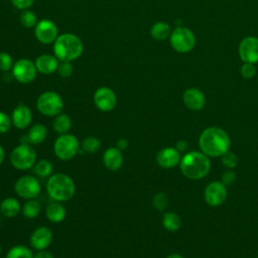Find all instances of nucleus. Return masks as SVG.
Segmentation results:
<instances>
[{"label":"nucleus","instance_id":"f257e3e1","mask_svg":"<svg viewBox=\"0 0 258 258\" xmlns=\"http://www.w3.org/2000/svg\"><path fill=\"white\" fill-rule=\"evenodd\" d=\"M199 144L207 156H222L229 151L231 142L228 134L219 127H210L204 130L200 136Z\"/></svg>","mask_w":258,"mask_h":258},{"label":"nucleus","instance_id":"f03ea898","mask_svg":"<svg viewBox=\"0 0 258 258\" xmlns=\"http://www.w3.org/2000/svg\"><path fill=\"white\" fill-rule=\"evenodd\" d=\"M83 51V41L74 33H61L53 42V53L59 61H73L79 58Z\"/></svg>","mask_w":258,"mask_h":258},{"label":"nucleus","instance_id":"7ed1b4c3","mask_svg":"<svg viewBox=\"0 0 258 258\" xmlns=\"http://www.w3.org/2000/svg\"><path fill=\"white\" fill-rule=\"evenodd\" d=\"M48 197L55 202H67L71 200L76 191V184L71 176L58 172L51 174L46 181Z\"/></svg>","mask_w":258,"mask_h":258},{"label":"nucleus","instance_id":"20e7f679","mask_svg":"<svg viewBox=\"0 0 258 258\" xmlns=\"http://www.w3.org/2000/svg\"><path fill=\"white\" fill-rule=\"evenodd\" d=\"M211 168L210 159L204 153L192 151L180 159V170L190 179H200L208 174Z\"/></svg>","mask_w":258,"mask_h":258},{"label":"nucleus","instance_id":"39448f33","mask_svg":"<svg viewBox=\"0 0 258 258\" xmlns=\"http://www.w3.org/2000/svg\"><path fill=\"white\" fill-rule=\"evenodd\" d=\"M37 153L29 143H20L15 146L9 155L11 165L18 170H27L36 163Z\"/></svg>","mask_w":258,"mask_h":258},{"label":"nucleus","instance_id":"423d86ee","mask_svg":"<svg viewBox=\"0 0 258 258\" xmlns=\"http://www.w3.org/2000/svg\"><path fill=\"white\" fill-rule=\"evenodd\" d=\"M80 146L81 144L75 135L66 133L58 135L54 140L53 152L58 159L68 161L76 157L80 151Z\"/></svg>","mask_w":258,"mask_h":258},{"label":"nucleus","instance_id":"0eeeda50","mask_svg":"<svg viewBox=\"0 0 258 258\" xmlns=\"http://www.w3.org/2000/svg\"><path fill=\"white\" fill-rule=\"evenodd\" d=\"M36 108L38 112L47 117H55L61 113L63 109L62 98L53 91L41 93L36 100Z\"/></svg>","mask_w":258,"mask_h":258},{"label":"nucleus","instance_id":"6e6552de","mask_svg":"<svg viewBox=\"0 0 258 258\" xmlns=\"http://www.w3.org/2000/svg\"><path fill=\"white\" fill-rule=\"evenodd\" d=\"M171 47L179 52H189L196 45V36L194 32L186 27H177L171 31L169 36Z\"/></svg>","mask_w":258,"mask_h":258},{"label":"nucleus","instance_id":"1a4fd4ad","mask_svg":"<svg viewBox=\"0 0 258 258\" xmlns=\"http://www.w3.org/2000/svg\"><path fill=\"white\" fill-rule=\"evenodd\" d=\"M14 190L18 197L24 200H31L36 199L39 196L41 185L35 176L22 175L16 179Z\"/></svg>","mask_w":258,"mask_h":258},{"label":"nucleus","instance_id":"9d476101","mask_svg":"<svg viewBox=\"0 0 258 258\" xmlns=\"http://www.w3.org/2000/svg\"><path fill=\"white\" fill-rule=\"evenodd\" d=\"M37 73L35 63L28 58H20L16 60L12 67V77L21 84L33 82Z\"/></svg>","mask_w":258,"mask_h":258},{"label":"nucleus","instance_id":"9b49d317","mask_svg":"<svg viewBox=\"0 0 258 258\" xmlns=\"http://www.w3.org/2000/svg\"><path fill=\"white\" fill-rule=\"evenodd\" d=\"M94 104L102 112H110L117 105V96L109 87H100L94 93Z\"/></svg>","mask_w":258,"mask_h":258},{"label":"nucleus","instance_id":"f8f14e48","mask_svg":"<svg viewBox=\"0 0 258 258\" xmlns=\"http://www.w3.org/2000/svg\"><path fill=\"white\" fill-rule=\"evenodd\" d=\"M34 35L36 39L43 44H50L55 41L58 36L56 24L49 19H42L37 22L34 27Z\"/></svg>","mask_w":258,"mask_h":258},{"label":"nucleus","instance_id":"ddd939ff","mask_svg":"<svg viewBox=\"0 0 258 258\" xmlns=\"http://www.w3.org/2000/svg\"><path fill=\"white\" fill-rule=\"evenodd\" d=\"M239 56L244 62H258V37L247 36L243 38L238 47Z\"/></svg>","mask_w":258,"mask_h":258},{"label":"nucleus","instance_id":"4468645a","mask_svg":"<svg viewBox=\"0 0 258 258\" xmlns=\"http://www.w3.org/2000/svg\"><path fill=\"white\" fill-rule=\"evenodd\" d=\"M52 238L53 234L51 230L46 226H40L34 229L31 233L29 243L30 246L37 251L45 250L51 244Z\"/></svg>","mask_w":258,"mask_h":258},{"label":"nucleus","instance_id":"2eb2a0df","mask_svg":"<svg viewBox=\"0 0 258 258\" xmlns=\"http://www.w3.org/2000/svg\"><path fill=\"white\" fill-rule=\"evenodd\" d=\"M227 197L226 186L223 182L213 181L209 183L205 189V199L208 205L212 207L220 206L224 203Z\"/></svg>","mask_w":258,"mask_h":258},{"label":"nucleus","instance_id":"dca6fc26","mask_svg":"<svg viewBox=\"0 0 258 258\" xmlns=\"http://www.w3.org/2000/svg\"><path fill=\"white\" fill-rule=\"evenodd\" d=\"M12 125L17 129H26L32 121V112L29 107L24 104L17 105L11 114Z\"/></svg>","mask_w":258,"mask_h":258},{"label":"nucleus","instance_id":"f3484780","mask_svg":"<svg viewBox=\"0 0 258 258\" xmlns=\"http://www.w3.org/2000/svg\"><path fill=\"white\" fill-rule=\"evenodd\" d=\"M182 101L189 110L199 111L204 108L206 98L201 90L197 88H189L183 92Z\"/></svg>","mask_w":258,"mask_h":258},{"label":"nucleus","instance_id":"a211bd4d","mask_svg":"<svg viewBox=\"0 0 258 258\" xmlns=\"http://www.w3.org/2000/svg\"><path fill=\"white\" fill-rule=\"evenodd\" d=\"M156 162L162 168H172L180 162L179 151L174 147L162 148L156 155Z\"/></svg>","mask_w":258,"mask_h":258},{"label":"nucleus","instance_id":"6ab92c4d","mask_svg":"<svg viewBox=\"0 0 258 258\" xmlns=\"http://www.w3.org/2000/svg\"><path fill=\"white\" fill-rule=\"evenodd\" d=\"M123 153L122 150L116 146L107 148L103 153V163L105 167L111 171H116L123 165Z\"/></svg>","mask_w":258,"mask_h":258},{"label":"nucleus","instance_id":"aec40b11","mask_svg":"<svg viewBox=\"0 0 258 258\" xmlns=\"http://www.w3.org/2000/svg\"><path fill=\"white\" fill-rule=\"evenodd\" d=\"M34 63L38 73L42 75H50L56 72L59 60L54 54L52 55L48 53H43L36 57Z\"/></svg>","mask_w":258,"mask_h":258},{"label":"nucleus","instance_id":"412c9836","mask_svg":"<svg viewBox=\"0 0 258 258\" xmlns=\"http://www.w3.org/2000/svg\"><path fill=\"white\" fill-rule=\"evenodd\" d=\"M47 136V129L41 123H35L30 126L28 133L26 134L27 142L31 145H39L41 144Z\"/></svg>","mask_w":258,"mask_h":258},{"label":"nucleus","instance_id":"4be33fe9","mask_svg":"<svg viewBox=\"0 0 258 258\" xmlns=\"http://www.w3.org/2000/svg\"><path fill=\"white\" fill-rule=\"evenodd\" d=\"M67 215V211L60 202H52L49 203L45 209V216L48 221L51 223L57 224L64 220Z\"/></svg>","mask_w":258,"mask_h":258},{"label":"nucleus","instance_id":"5701e85b","mask_svg":"<svg viewBox=\"0 0 258 258\" xmlns=\"http://www.w3.org/2000/svg\"><path fill=\"white\" fill-rule=\"evenodd\" d=\"M21 210L20 203L17 199L7 197L0 202V213L6 218L16 217Z\"/></svg>","mask_w":258,"mask_h":258},{"label":"nucleus","instance_id":"b1692460","mask_svg":"<svg viewBox=\"0 0 258 258\" xmlns=\"http://www.w3.org/2000/svg\"><path fill=\"white\" fill-rule=\"evenodd\" d=\"M171 28L168 23L164 21L155 22L150 28V35L155 40H164L170 36Z\"/></svg>","mask_w":258,"mask_h":258},{"label":"nucleus","instance_id":"393cba45","mask_svg":"<svg viewBox=\"0 0 258 258\" xmlns=\"http://www.w3.org/2000/svg\"><path fill=\"white\" fill-rule=\"evenodd\" d=\"M71 127H72V120L69 115L59 113L53 118L52 128L58 135L69 133V131L71 130Z\"/></svg>","mask_w":258,"mask_h":258},{"label":"nucleus","instance_id":"a878e982","mask_svg":"<svg viewBox=\"0 0 258 258\" xmlns=\"http://www.w3.org/2000/svg\"><path fill=\"white\" fill-rule=\"evenodd\" d=\"M21 211L26 219H34L39 215L41 211V205L36 199L27 200L22 206Z\"/></svg>","mask_w":258,"mask_h":258},{"label":"nucleus","instance_id":"bb28decb","mask_svg":"<svg viewBox=\"0 0 258 258\" xmlns=\"http://www.w3.org/2000/svg\"><path fill=\"white\" fill-rule=\"evenodd\" d=\"M31 249L25 245H15L8 250L5 258H33Z\"/></svg>","mask_w":258,"mask_h":258},{"label":"nucleus","instance_id":"cd10ccee","mask_svg":"<svg viewBox=\"0 0 258 258\" xmlns=\"http://www.w3.org/2000/svg\"><path fill=\"white\" fill-rule=\"evenodd\" d=\"M180 219L173 212H167L162 217V225L169 232H175L180 227Z\"/></svg>","mask_w":258,"mask_h":258},{"label":"nucleus","instance_id":"c85d7f7f","mask_svg":"<svg viewBox=\"0 0 258 258\" xmlns=\"http://www.w3.org/2000/svg\"><path fill=\"white\" fill-rule=\"evenodd\" d=\"M34 172L40 177H49L52 174L53 166L48 159H40L33 166Z\"/></svg>","mask_w":258,"mask_h":258},{"label":"nucleus","instance_id":"c756f323","mask_svg":"<svg viewBox=\"0 0 258 258\" xmlns=\"http://www.w3.org/2000/svg\"><path fill=\"white\" fill-rule=\"evenodd\" d=\"M83 151L88 153H96L101 148V141L94 136H88L83 139L81 143Z\"/></svg>","mask_w":258,"mask_h":258},{"label":"nucleus","instance_id":"7c9ffc66","mask_svg":"<svg viewBox=\"0 0 258 258\" xmlns=\"http://www.w3.org/2000/svg\"><path fill=\"white\" fill-rule=\"evenodd\" d=\"M20 22L24 27L31 28V27H35L38 21H37L36 14L33 11L26 9V10H23L20 15Z\"/></svg>","mask_w":258,"mask_h":258},{"label":"nucleus","instance_id":"2f4dec72","mask_svg":"<svg viewBox=\"0 0 258 258\" xmlns=\"http://www.w3.org/2000/svg\"><path fill=\"white\" fill-rule=\"evenodd\" d=\"M168 204V198L164 192H157L152 199L153 207L158 211H163Z\"/></svg>","mask_w":258,"mask_h":258},{"label":"nucleus","instance_id":"473e14b6","mask_svg":"<svg viewBox=\"0 0 258 258\" xmlns=\"http://www.w3.org/2000/svg\"><path fill=\"white\" fill-rule=\"evenodd\" d=\"M14 62L12 59V56L5 51L0 52V71L6 73L12 70Z\"/></svg>","mask_w":258,"mask_h":258},{"label":"nucleus","instance_id":"72a5a7b5","mask_svg":"<svg viewBox=\"0 0 258 258\" xmlns=\"http://www.w3.org/2000/svg\"><path fill=\"white\" fill-rule=\"evenodd\" d=\"M56 72L61 78H69L74 72V68L71 61H59Z\"/></svg>","mask_w":258,"mask_h":258},{"label":"nucleus","instance_id":"f704fd0d","mask_svg":"<svg viewBox=\"0 0 258 258\" xmlns=\"http://www.w3.org/2000/svg\"><path fill=\"white\" fill-rule=\"evenodd\" d=\"M12 120L11 116L7 115L5 112L0 111V134H4L8 132L11 128Z\"/></svg>","mask_w":258,"mask_h":258},{"label":"nucleus","instance_id":"c9c22d12","mask_svg":"<svg viewBox=\"0 0 258 258\" xmlns=\"http://www.w3.org/2000/svg\"><path fill=\"white\" fill-rule=\"evenodd\" d=\"M222 162L225 166L229 167V168H233L237 165L238 163V158L236 156V154H234L231 151H227L226 153H224L222 155Z\"/></svg>","mask_w":258,"mask_h":258},{"label":"nucleus","instance_id":"e433bc0d","mask_svg":"<svg viewBox=\"0 0 258 258\" xmlns=\"http://www.w3.org/2000/svg\"><path fill=\"white\" fill-rule=\"evenodd\" d=\"M240 73L244 79H252L256 74V68L254 63L244 62L240 69Z\"/></svg>","mask_w":258,"mask_h":258},{"label":"nucleus","instance_id":"4c0bfd02","mask_svg":"<svg viewBox=\"0 0 258 258\" xmlns=\"http://www.w3.org/2000/svg\"><path fill=\"white\" fill-rule=\"evenodd\" d=\"M12 5L20 10H26L31 7L35 0H10Z\"/></svg>","mask_w":258,"mask_h":258},{"label":"nucleus","instance_id":"58836bf2","mask_svg":"<svg viewBox=\"0 0 258 258\" xmlns=\"http://www.w3.org/2000/svg\"><path fill=\"white\" fill-rule=\"evenodd\" d=\"M235 174L232 171H225L222 175V181L225 185H230L235 181Z\"/></svg>","mask_w":258,"mask_h":258},{"label":"nucleus","instance_id":"ea45409f","mask_svg":"<svg viewBox=\"0 0 258 258\" xmlns=\"http://www.w3.org/2000/svg\"><path fill=\"white\" fill-rule=\"evenodd\" d=\"M33 258H54L53 255L45 250H39L36 254H34Z\"/></svg>","mask_w":258,"mask_h":258},{"label":"nucleus","instance_id":"a19ab883","mask_svg":"<svg viewBox=\"0 0 258 258\" xmlns=\"http://www.w3.org/2000/svg\"><path fill=\"white\" fill-rule=\"evenodd\" d=\"M116 147L117 148H119L120 150H125L127 147H128V141H127V139H125V138H120V139H118L117 140V142H116Z\"/></svg>","mask_w":258,"mask_h":258},{"label":"nucleus","instance_id":"79ce46f5","mask_svg":"<svg viewBox=\"0 0 258 258\" xmlns=\"http://www.w3.org/2000/svg\"><path fill=\"white\" fill-rule=\"evenodd\" d=\"M178 151H183L186 148V142L183 140H180L176 143V147H175Z\"/></svg>","mask_w":258,"mask_h":258},{"label":"nucleus","instance_id":"37998d69","mask_svg":"<svg viewBox=\"0 0 258 258\" xmlns=\"http://www.w3.org/2000/svg\"><path fill=\"white\" fill-rule=\"evenodd\" d=\"M4 158H5V151H4V148L2 147V145L0 144V165L4 161Z\"/></svg>","mask_w":258,"mask_h":258},{"label":"nucleus","instance_id":"c03bdc74","mask_svg":"<svg viewBox=\"0 0 258 258\" xmlns=\"http://www.w3.org/2000/svg\"><path fill=\"white\" fill-rule=\"evenodd\" d=\"M167 258H182V257H181L179 254H175V253H174V254H170V255H168V256H167Z\"/></svg>","mask_w":258,"mask_h":258},{"label":"nucleus","instance_id":"a18cd8bd","mask_svg":"<svg viewBox=\"0 0 258 258\" xmlns=\"http://www.w3.org/2000/svg\"><path fill=\"white\" fill-rule=\"evenodd\" d=\"M0 255H1V245H0Z\"/></svg>","mask_w":258,"mask_h":258}]
</instances>
